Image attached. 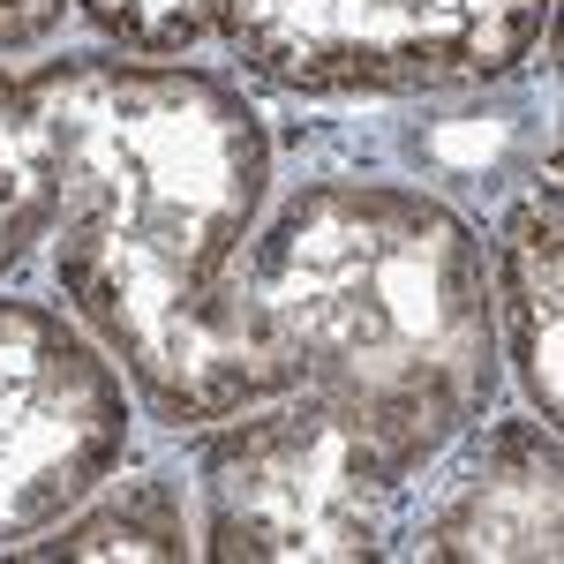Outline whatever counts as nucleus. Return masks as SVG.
Instances as JSON below:
<instances>
[{"label":"nucleus","instance_id":"nucleus-1","mask_svg":"<svg viewBox=\"0 0 564 564\" xmlns=\"http://www.w3.org/2000/svg\"><path fill=\"white\" fill-rule=\"evenodd\" d=\"M23 84L61 166L53 294L121 361L151 422L196 436L302 384L241 286L271 204V129L249 90L121 45L39 61Z\"/></svg>","mask_w":564,"mask_h":564},{"label":"nucleus","instance_id":"nucleus-2","mask_svg":"<svg viewBox=\"0 0 564 564\" xmlns=\"http://www.w3.org/2000/svg\"><path fill=\"white\" fill-rule=\"evenodd\" d=\"M241 286L294 377L422 481L497 399L489 249L422 181L308 174L263 204Z\"/></svg>","mask_w":564,"mask_h":564},{"label":"nucleus","instance_id":"nucleus-3","mask_svg":"<svg viewBox=\"0 0 564 564\" xmlns=\"http://www.w3.org/2000/svg\"><path fill=\"white\" fill-rule=\"evenodd\" d=\"M414 475L324 391H279L196 430V550L218 564H384Z\"/></svg>","mask_w":564,"mask_h":564},{"label":"nucleus","instance_id":"nucleus-4","mask_svg":"<svg viewBox=\"0 0 564 564\" xmlns=\"http://www.w3.org/2000/svg\"><path fill=\"white\" fill-rule=\"evenodd\" d=\"M557 0H241L226 53L302 98H444L512 84Z\"/></svg>","mask_w":564,"mask_h":564},{"label":"nucleus","instance_id":"nucleus-5","mask_svg":"<svg viewBox=\"0 0 564 564\" xmlns=\"http://www.w3.org/2000/svg\"><path fill=\"white\" fill-rule=\"evenodd\" d=\"M135 391L68 308L0 294V550L68 520L121 475Z\"/></svg>","mask_w":564,"mask_h":564},{"label":"nucleus","instance_id":"nucleus-6","mask_svg":"<svg viewBox=\"0 0 564 564\" xmlns=\"http://www.w3.org/2000/svg\"><path fill=\"white\" fill-rule=\"evenodd\" d=\"M436 489L406 512V550L430 564H557L564 557V452L534 414L475 422L436 452Z\"/></svg>","mask_w":564,"mask_h":564},{"label":"nucleus","instance_id":"nucleus-7","mask_svg":"<svg viewBox=\"0 0 564 564\" xmlns=\"http://www.w3.org/2000/svg\"><path fill=\"white\" fill-rule=\"evenodd\" d=\"M489 249V302H497V354L512 361V384L527 391V414L557 430L564 414V196L557 151L527 174L505 204Z\"/></svg>","mask_w":564,"mask_h":564},{"label":"nucleus","instance_id":"nucleus-8","mask_svg":"<svg viewBox=\"0 0 564 564\" xmlns=\"http://www.w3.org/2000/svg\"><path fill=\"white\" fill-rule=\"evenodd\" d=\"M8 557H151V564H181L196 557V520L181 505V481L166 467L143 475H113L106 489H90L68 520H53L45 534H31Z\"/></svg>","mask_w":564,"mask_h":564},{"label":"nucleus","instance_id":"nucleus-9","mask_svg":"<svg viewBox=\"0 0 564 564\" xmlns=\"http://www.w3.org/2000/svg\"><path fill=\"white\" fill-rule=\"evenodd\" d=\"M53 212H61V166H53L45 113L31 84L0 68V279L45 249Z\"/></svg>","mask_w":564,"mask_h":564},{"label":"nucleus","instance_id":"nucleus-10","mask_svg":"<svg viewBox=\"0 0 564 564\" xmlns=\"http://www.w3.org/2000/svg\"><path fill=\"white\" fill-rule=\"evenodd\" d=\"M497 90L505 84H489V98L444 113V121L406 129V159L430 181H452V188H497L505 174L534 166V129H527L520 106H505ZM542 159H550V151H542Z\"/></svg>","mask_w":564,"mask_h":564},{"label":"nucleus","instance_id":"nucleus-11","mask_svg":"<svg viewBox=\"0 0 564 564\" xmlns=\"http://www.w3.org/2000/svg\"><path fill=\"white\" fill-rule=\"evenodd\" d=\"M234 8L241 0H76V15L98 39L143 61H188L204 45H226Z\"/></svg>","mask_w":564,"mask_h":564},{"label":"nucleus","instance_id":"nucleus-12","mask_svg":"<svg viewBox=\"0 0 564 564\" xmlns=\"http://www.w3.org/2000/svg\"><path fill=\"white\" fill-rule=\"evenodd\" d=\"M76 0H0V53H31L68 23Z\"/></svg>","mask_w":564,"mask_h":564}]
</instances>
